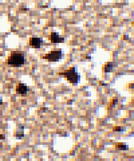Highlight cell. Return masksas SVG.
Masks as SVG:
<instances>
[{
    "mask_svg": "<svg viewBox=\"0 0 134 161\" xmlns=\"http://www.w3.org/2000/svg\"><path fill=\"white\" fill-rule=\"evenodd\" d=\"M28 90H29V88L23 84H19L16 87V92L18 94H25L27 93Z\"/></svg>",
    "mask_w": 134,
    "mask_h": 161,
    "instance_id": "cell-6",
    "label": "cell"
},
{
    "mask_svg": "<svg viewBox=\"0 0 134 161\" xmlns=\"http://www.w3.org/2000/svg\"><path fill=\"white\" fill-rule=\"evenodd\" d=\"M65 78L67 79V80L69 81L71 83H77L79 80V76H78V73L75 72V68L74 67H71L67 71H65V72L62 73Z\"/></svg>",
    "mask_w": 134,
    "mask_h": 161,
    "instance_id": "cell-2",
    "label": "cell"
},
{
    "mask_svg": "<svg viewBox=\"0 0 134 161\" xmlns=\"http://www.w3.org/2000/svg\"><path fill=\"white\" fill-rule=\"evenodd\" d=\"M117 149L119 150H129V146L126 144H123V143H121L120 144L116 146Z\"/></svg>",
    "mask_w": 134,
    "mask_h": 161,
    "instance_id": "cell-7",
    "label": "cell"
},
{
    "mask_svg": "<svg viewBox=\"0 0 134 161\" xmlns=\"http://www.w3.org/2000/svg\"><path fill=\"white\" fill-rule=\"evenodd\" d=\"M113 130L114 131H121L122 130V127H114Z\"/></svg>",
    "mask_w": 134,
    "mask_h": 161,
    "instance_id": "cell-9",
    "label": "cell"
},
{
    "mask_svg": "<svg viewBox=\"0 0 134 161\" xmlns=\"http://www.w3.org/2000/svg\"><path fill=\"white\" fill-rule=\"evenodd\" d=\"M117 102H118V101H117V100H113V103H114V104H117Z\"/></svg>",
    "mask_w": 134,
    "mask_h": 161,
    "instance_id": "cell-11",
    "label": "cell"
},
{
    "mask_svg": "<svg viewBox=\"0 0 134 161\" xmlns=\"http://www.w3.org/2000/svg\"><path fill=\"white\" fill-rule=\"evenodd\" d=\"M42 43V38H32L29 40V45L34 48H39L40 47L41 44Z\"/></svg>",
    "mask_w": 134,
    "mask_h": 161,
    "instance_id": "cell-5",
    "label": "cell"
},
{
    "mask_svg": "<svg viewBox=\"0 0 134 161\" xmlns=\"http://www.w3.org/2000/svg\"><path fill=\"white\" fill-rule=\"evenodd\" d=\"M49 40L52 43H62L64 42V38H60L58 33H52L49 37Z\"/></svg>",
    "mask_w": 134,
    "mask_h": 161,
    "instance_id": "cell-4",
    "label": "cell"
},
{
    "mask_svg": "<svg viewBox=\"0 0 134 161\" xmlns=\"http://www.w3.org/2000/svg\"><path fill=\"white\" fill-rule=\"evenodd\" d=\"M112 69V65L110 63H108V64L106 65L105 66V72H110Z\"/></svg>",
    "mask_w": 134,
    "mask_h": 161,
    "instance_id": "cell-8",
    "label": "cell"
},
{
    "mask_svg": "<svg viewBox=\"0 0 134 161\" xmlns=\"http://www.w3.org/2000/svg\"><path fill=\"white\" fill-rule=\"evenodd\" d=\"M24 136V134L22 132H18L17 134H16V137H23Z\"/></svg>",
    "mask_w": 134,
    "mask_h": 161,
    "instance_id": "cell-10",
    "label": "cell"
},
{
    "mask_svg": "<svg viewBox=\"0 0 134 161\" xmlns=\"http://www.w3.org/2000/svg\"><path fill=\"white\" fill-rule=\"evenodd\" d=\"M62 58L61 51H52L50 53L47 54L43 57L44 59H47L49 62H58Z\"/></svg>",
    "mask_w": 134,
    "mask_h": 161,
    "instance_id": "cell-3",
    "label": "cell"
},
{
    "mask_svg": "<svg viewBox=\"0 0 134 161\" xmlns=\"http://www.w3.org/2000/svg\"><path fill=\"white\" fill-rule=\"evenodd\" d=\"M25 63L24 54L21 52H12L9 57L8 64L14 67H20Z\"/></svg>",
    "mask_w": 134,
    "mask_h": 161,
    "instance_id": "cell-1",
    "label": "cell"
}]
</instances>
